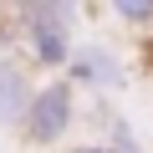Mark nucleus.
<instances>
[{
  "instance_id": "nucleus-1",
  "label": "nucleus",
  "mask_w": 153,
  "mask_h": 153,
  "mask_svg": "<svg viewBox=\"0 0 153 153\" xmlns=\"http://www.w3.org/2000/svg\"><path fill=\"white\" fill-rule=\"evenodd\" d=\"M76 26H82V0H16V31L26 41V56L61 76L76 51Z\"/></svg>"
},
{
  "instance_id": "nucleus-6",
  "label": "nucleus",
  "mask_w": 153,
  "mask_h": 153,
  "mask_svg": "<svg viewBox=\"0 0 153 153\" xmlns=\"http://www.w3.org/2000/svg\"><path fill=\"white\" fill-rule=\"evenodd\" d=\"M102 123H107V148H112V153H143V148H138V133H133V123H128V117L102 112Z\"/></svg>"
},
{
  "instance_id": "nucleus-8",
  "label": "nucleus",
  "mask_w": 153,
  "mask_h": 153,
  "mask_svg": "<svg viewBox=\"0 0 153 153\" xmlns=\"http://www.w3.org/2000/svg\"><path fill=\"white\" fill-rule=\"evenodd\" d=\"M0 5H5V0H0Z\"/></svg>"
},
{
  "instance_id": "nucleus-7",
  "label": "nucleus",
  "mask_w": 153,
  "mask_h": 153,
  "mask_svg": "<svg viewBox=\"0 0 153 153\" xmlns=\"http://www.w3.org/2000/svg\"><path fill=\"white\" fill-rule=\"evenodd\" d=\"M66 153H112L107 143H76V148H66Z\"/></svg>"
},
{
  "instance_id": "nucleus-5",
  "label": "nucleus",
  "mask_w": 153,
  "mask_h": 153,
  "mask_svg": "<svg viewBox=\"0 0 153 153\" xmlns=\"http://www.w3.org/2000/svg\"><path fill=\"white\" fill-rule=\"evenodd\" d=\"M107 10L128 31H153V0H107Z\"/></svg>"
},
{
  "instance_id": "nucleus-3",
  "label": "nucleus",
  "mask_w": 153,
  "mask_h": 153,
  "mask_svg": "<svg viewBox=\"0 0 153 153\" xmlns=\"http://www.w3.org/2000/svg\"><path fill=\"white\" fill-rule=\"evenodd\" d=\"M61 76L76 92H123L133 82V66L112 41H76V51H71Z\"/></svg>"
},
{
  "instance_id": "nucleus-4",
  "label": "nucleus",
  "mask_w": 153,
  "mask_h": 153,
  "mask_svg": "<svg viewBox=\"0 0 153 153\" xmlns=\"http://www.w3.org/2000/svg\"><path fill=\"white\" fill-rule=\"evenodd\" d=\"M31 92H36V76L5 51L0 56V128H16L26 123V107H31Z\"/></svg>"
},
{
  "instance_id": "nucleus-2",
  "label": "nucleus",
  "mask_w": 153,
  "mask_h": 153,
  "mask_svg": "<svg viewBox=\"0 0 153 153\" xmlns=\"http://www.w3.org/2000/svg\"><path fill=\"white\" fill-rule=\"evenodd\" d=\"M76 117H82L76 87L66 82V76H46V82H36V92H31V107H26L21 133L36 148H56V143H66V133L76 128Z\"/></svg>"
}]
</instances>
